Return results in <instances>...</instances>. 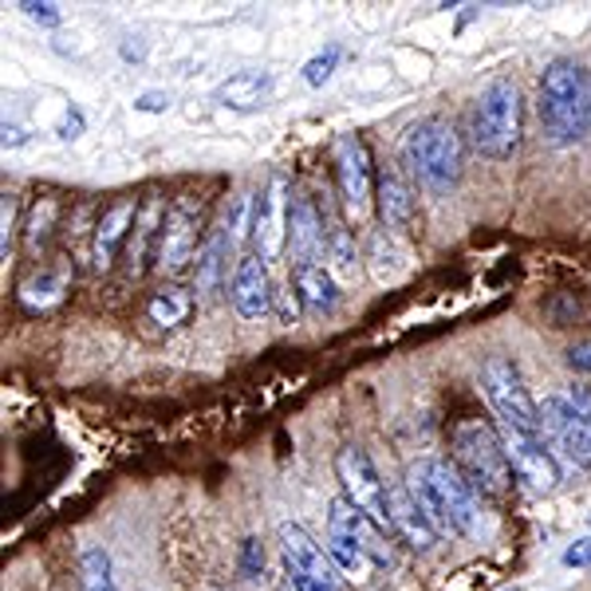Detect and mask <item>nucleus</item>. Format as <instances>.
<instances>
[{
  "label": "nucleus",
  "mask_w": 591,
  "mask_h": 591,
  "mask_svg": "<svg viewBox=\"0 0 591 591\" xmlns=\"http://www.w3.org/2000/svg\"><path fill=\"white\" fill-rule=\"evenodd\" d=\"M406 489L438 536H465V541H482L489 536V521L482 509V493L465 482V473L445 457H418L406 470Z\"/></svg>",
  "instance_id": "nucleus-1"
},
{
  "label": "nucleus",
  "mask_w": 591,
  "mask_h": 591,
  "mask_svg": "<svg viewBox=\"0 0 591 591\" xmlns=\"http://www.w3.org/2000/svg\"><path fill=\"white\" fill-rule=\"evenodd\" d=\"M541 123L556 147L591 135V71L576 59H552L541 76Z\"/></svg>",
  "instance_id": "nucleus-2"
},
{
  "label": "nucleus",
  "mask_w": 591,
  "mask_h": 591,
  "mask_svg": "<svg viewBox=\"0 0 591 591\" xmlns=\"http://www.w3.org/2000/svg\"><path fill=\"white\" fill-rule=\"evenodd\" d=\"M473 150L489 162H509L524 138V99L509 76L489 79L473 103Z\"/></svg>",
  "instance_id": "nucleus-3"
},
{
  "label": "nucleus",
  "mask_w": 591,
  "mask_h": 591,
  "mask_svg": "<svg viewBox=\"0 0 591 591\" xmlns=\"http://www.w3.org/2000/svg\"><path fill=\"white\" fill-rule=\"evenodd\" d=\"M403 158L406 166H410V174L418 177V186H426L430 194H450L462 182V166H465L462 135L453 130V123H445L438 115L422 118V123H414L406 130Z\"/></svg>",
  "instance_id": "nucleus-4"
},
{
  "label": "nucleus",
  "mask_w": 591,
  "mask_h": 591,
  "mask_svg": "<svg viewBox=\"0 0 591 591\" xmlns=\"http://www.w3.org/2000/svg\"><path fill=\"white\" fill-rule=\"evenodd\" d=\"M453 465L465 473V482L482 493V497L509 493L512 482L509 453H505L497 426L482 422V418H470V422H462L453 430Z\"/></svg>",
  "instance_id": "nucleus-5"
},
{
  "label": "nucleus",
  "mask_w": 591,
  "mask_h": 591,
  "mask_svg": "<svg viewBox=\"0 0 591 591\" xmlns=\"http://www.w3.org/2000/svg\"><path fill=\"white\" fill-rule=\"evenodd\" d=\"M482 386L489 406L497 410V422L521 426V430H541V403L532 398L521 367L509 355H489L482 363Z\"/></svg>",
  "instance_id": "nucleus-6"
},
{
  "label": "nucleus",
  "mask_w": 591,
  "mask_h": 591,
  "mask_svg": "<svg viewBox=\"0 0 591 591\" xmlns=\"http://www.w3.org/2000/svg\"><path fill=\"white\" fill-rule=\"evenodd\" d=\"M332 162H335V189L344 201L347 217L367 221L374 209V194H379V177H374L371 150L359 135H339L332 142Z\"/></svg>",
  "instance_id": "nucleus-7"
},
{
  "label": "nucleus",
  "mask_w": 591,
  "mask_h": 591,
  "mask_svg": "<svg viewBox=\"0 0 591 591\" xmlns=\"http://www.w3.org/2000/svg\"><path fill=\"white\" fill-rule=\"evenodd\" d=\"M541 433L552 453L564 457L571 470H591V426L576 414L568 391H552L541 398Z\"/></svg>",
  "instance_id": "nucleus-8"
},
{
  "label": "nucleus",
  "mask_w": 591,
  "mask_h": 591,
  "mask_svg": "<svg viewBox=\"0 0 591 591\" xmlns=\"http://www.w3.org/2000/svg\"><path fill=\"white\" fill-rule=\"evenodd\" d=\"M335 477H339V489H344V497L355 509H363L371 521H379L391 532V489L383 485V477H379L374 462L367 457V450L344 445V450L335 453Z\"/></svg>",
  "instance_id": "nucleus-9"
},
{
  "label": "nucleus",
  "mask_w": 591,
  "mask_h": 591,
  "mask_svg": "<svg viewBox=\"0 0 591 591\" xmlns=\"http://www.w3.org/2000/svg\"><path fill=\"white\" fill-rule=\"evenodd\" d=\"M194 256H201V201L177 197L162 221V233H158L154 260L166 276H177L194 265Z\"/></svg>",
  "instance_id": "nucleus-10"
},
{
  "label": "nucleus",
  "mask_w": 591,
  "mask_h": 591,
  "mask_svg": "<svg viewBox=\"0 0 591 591\" xmlns=\"http://www.w3.org/2000/svg\"><path fill=\"white\" fill-rule=\"evenodd\" d=\"M288 221H292V189H288V177L276 170V174H268V186L260 189L253 206V245L265 265L285 256Z\"/></svg>",
  "instance_id": "nucleus-11"
},
{
  "label": "nucleus",
  "mask_w": 591,
  "mask_h": 591,
  "mask_svg": "<svg viewBox=\"0 0 591 591\" xmlns=\"http://www.w3.org/2000/svg\"><path fill=\"white\" fill-rule=\"evenodd\" d=\"M497 433H501L509 465L521 482H529L536 493H552L560 485V462H556L552 445L541 438V430H521V426L497 422Z\"/></svg>",
  "instance_id": "nucleus-12"
},
{
  "label": "nucleus",
  "mask_w": 591,
  "mask_h": 591,
  "mask_svg": "<svg viewBox=\"0 0 591 591\" xmlns=\"http://www.w3.org/2000/svg\"><path fill=\"white\" fill-rule=\"evenodd\" d=\"M327 532H339V536H347L351 544H359L379 568H391V564L398 560V552H394L398 541H394L379 521H371L363 509H355L347 497H335L332 509H327Z\"/></svg>",
  "instance_id": "nucleus-13"
},
{
  "label": "nucleus",
  "mask_w": 591,
  "mask_h": 591,
  "mask_svg": "<svg viewBox=\"0 0 591 591\" xmlns=\"http://www.w3.org/2000/svg\"><path fill=\"white\" fill-rule=\"evenodd\" d=\"M138 209L142 206H138L135 197H118V201H111V206L99 213L95 233H91V265H95L99 273H107L118 260V253H123V245L130 241V229H135L138 221Z\"/></svg>",
  "instance_id": "nucleus-14"
},
{
  "label": "nucleus",
  "mask_w": 591,
  "mask_h": 591,
  "mask_svg": "<svg viewBox=\"0 0 591 591\" xmlns=\"http://www.w3.org/2000/svg\"><path fill=\"white\" fill-rule=\"evenodd\" d=\"M280 552H285V568L339 591V576H344V571L335 568V560L327 556L324 544H315L312 536H308V529H300V524H280Z\"/></svg>",
  "instance_id": "nucleus-15"
},
{
  "label": "nucleus",
  "mask_w": 591,
  "mask_h": 591,
  "mask_svg": "<svg viewBox=\"0 0 591 591\" xmlns=\"http://www.w3.org/2000/svg\"><path fill=\"white\" fill-rule=\"evenodd\" d=\"M229 300H233L241 320H260V315L273 312L276 292H273V280H268V265L260 256H241V260H236Z\"/></svg>",
  "instance_id": "nucleus-16"
},
{
  "label": "nucleus",
  "mask_w": 591,
  "mask_h": 591,
  "mask_svg": "<svg viewBox=\"0 0 591 591\" xmlns=\"http://www.w3.org/2000/svg\"><path fill=\"white\" fill-rule=\"evenodd\" d=\"M363 265L367 273L379 280V285H398L410 276V248L403 245V236L391 233V229H371L367 233V245H363Z\"/></svg>",
  "instance_id": "nucleus-17"
},
{
  "label": "nucleus",
  "mask_w": 591,
  "mask_h": 591,
  "mask_svg": "<svg viewBox=\"0 0 591 591\" xmlns=\"http://www.w3.org/2000/svg\"><path fill=\"white\" fill-rule=\"evenodd\" d=\"M288 245H292L296 265H320L327 256V221H324V213L315 209V201H308V197L292 201Z\"/></svg>",
  "instance_id": "nucleus-18"
},
{
  "label": "nucleus",
  "mask_w": 591,
  "mask_h": 591,
  "mask_svg": "<svg viewBox=\"0 0 591 591\" xmlns=\"http://www.w3.org/2000/svg\"><path fill=\"white\" fill-rule=\"evenodd\" d=\"M391 536L398 544H406V548H418V552H430L433 544H438V529L430 524L422 505L410 497L406 482L391 489Z\"/></svg>",
  "instance_id": "nucleus-19"
},
{
  "label": "nucleus",
  "mask_w": 591,
  "mask_h": 591,
  "mask_svg": "<svg viewBox=\"0 0 591 591\" xmlns=\"http://www.w3.org/2000/svg\"><path fill=\"white\" fill-rule=\"evenodd\" d=\"M374 209H379V221L391 233L406 236L414 233V221H418V209H414V194L403 182V174L394 170H383L379 174V194H374Z\"/></svg>",
  "instance_id": "nucleus-20"
},
{
  "label": "nucleus",
  "mask_w": 591,
  "mask_h": 591,
  "mask_svg": "<svg viewBox=\"0 0 591 591\" xmlns=\"http://www.w3.org/2000/svg\"><path fill=\"white\" fill-rule=\"evenodd\" d=\"M166 201L162 197H147L142 201V209H138V221L135 229H130V241H127V260H130V273H142L147 268V260L158 253V233H162V221H166Z\"/></svg>",
  "instance_id": "nucleus-21"
},
{
  "label": "nucleus",
  "mask_w": 591,
  "mask_h": 591,
  "mask_svg": "<svg viewBox=\"0 0 591 591\" xmlns=\"http://www.w3.org/2000/svg\"><path fill=\"white\" fill-rule=\"evenodd\" d=\"M292 288L308 312H332L339 304V280L327 265H296Z\"/></svg>",
  "instance_id": "nucleus-22"
},
{
  "label": "nucleus",
  "mask_w": 591,
  "mask_h": 591,
  "mask_svg": "<svg viewBox=\"0 0 591 591\" xmlns=\"http://www.w3.org/2000/svg\"><path fill=\"white\" fill-rule=\"evenodd\" d=\"M229 248H233V236H229L225 225H213L201 245V256H197V288L206 296L221 292V280H225L229 268Z\"/></svg>",
  "instance_id": "nucleus-23"
},
{
  "label": "nucleus",
  "mask_w": 591,
  "mask_h": 591,
  "mask_svg": "<svg viewBox=\"0 0 591 591\" xmlns=\"http://www.w3.org/2000/svg\"><path fill=\"white\" fill-rule=\"evenodd\" d=\"M268 71H233V76L213 91V99L229 111H256L268 95Z\"/></svg>",
  "instance_id": "nucleus-24"
},
{
  "label": "nucleus",
  "mask_w": 591,
  "mask_h": 591,
  "mask_svg": "<svg viewBox=\"0 0 591 591\" xmlns=\"http://www.w3.org/2000/svg\"><path fill=\"white\" fill-rule=\"evenodd\" d=\"M150 324H158L162 332H174L194 315V292L186 285H162L147 304Z\"/></svg>",
  "instance_id": "nucleus-25"
},
{
  "label": "nucleus",
  "mask_w": 591,
  "mask_h": 591,
  "mask_svg": "<svg viewBox=\"0 0 591 591\" xmlns=\"http://www.w3.org/2000/svg\"><path fill=\"white\" fill-rule=\"evenodd\" d=\"M68 280H71V268L68 265H44L39 273H32L24 285H20V300L32 308V312H44V308L59 304L63 292H68Z\"/></svg>",
  "instance_id": "nucleus-26"
},
{
  "label": "nucleus",
  "mask_w": 591,
  "mask_h": 591,
  "mask_svg": "<svg viewBox=\"0 0 591 591\" xmlns=\"http://www.w3.org/2000/svg\"><path fill=\"white\" fill-rule=\"evenodd\" d=\"M327 268H332L335 280H355L359 265H363V253L355 248V236L347 233L344 221H327Z\"/></svg>",
  "instance_id": "nucleus-27"
},
{
  "label": "nucleus",
  "mask_w": 591,
  "mask_h": 591,
  "mask_svg": "<svg viewBox=\"0 0 591 591\" xmlns=\"http://www.w3.org/2000/svg\"><path fill=\"white\" fill-rule=\"evenodd\" d=\"M327 556H332L335 568L344 571V576H351V580H359V583L379 568V564H374L359 544H351L347 536H339V532H327Z\"/></svg>",
  "instance_id": "nucleus-28"
},
{
  "label": "nucleus",
  "mask_w": 591,
  "mask_h": 591,
  "mask_svg": "<svg viewBox=\"0 0 591 591\" xmlns=\"http://www.w3.org/2000/svg\"><path fill=\"white\" fill-rule=\"evenodd\" d=\"M56 217H59V201H56V197H39L36 206L28 209V221H24V248H28L32 256L48 245Z\"/></svg>",
  "instance_id": "nucleus-29"
},
{
  "label": "nucleus",
  "mask_w": 591,
  "mask_h": 591,
  "mask_svg": "<svg viewBox=\"0 0 591 591\" xmlns=\"http://www.w3.org/2000/svg\"><path fill=\"white\" fill-rule=\"evenodd\" d=\"M79 591H118L115 571H111V556L103 548H88L79 556Z\"/></svg>",
  "instance_id": "nucleus-30"
},
{
  "label": "nucleus",
  "mask_w": 591,
  "mask_h": 591,
  "mask_svg": "<svg viewBox=\"0 0 591 591\" xmlns=\"http://www.w3.org/2000/svg\"><path fill=\"white\" fill-rule=\"evenodd\" d=\"M339 59H344V51H339V48L320 51V56H312L304 63V79L312 83V88H320V83H327V79H332V71L339 68Z\"/></svg>",
  "instance_id": "nucleus-31"
},
{
  "label": "nucleus",
  "mask_w": 591,
  "mask_h": 591,
  "mask_svg": "<svg viewBox=\"0 0 591 591\" xmlns=\"http://www.w3.org/2000/svg\"><path fill=\"white\" fill-rule=\"evenodd\" d=\"M241 571H245L248 580H260V571H265V548H260V541L241 544Z\"/></svg>",
  "instance_id": "nucleus-32"
},
{
  "label": "nucleus",
  "mask_w": 591,
  "mask_h": 591,
  "mask_svg": "<svg viewBox=\"0 0 591 591\" xmlns=\"http://www.w3.org/2000/svg\"><path fill=\"white\" fill-rule=\"evenodd\" d=\"M20 9H24V16H28V20H36V24H48V28H56V24H59L56 4H36V0H24Z\"/></svg>",
  "instance_id": "nucleus-33"
},
{
  "label": "nucleus",
  "mask_w": 591,
  "mask_h": 591,
  "mask_svg": "<svg viewBox=\"0 0 591 591\" xmlns=\"http://www.w3.org/2000/svg\"><path fill=\"white\" fill-rule=\"evenodd\" d=\"M568 367L571 371L591 374V339H580V344L568 347Z\"/></svg>",
  "instance_id": "nucleus-34"
},
{
  "label": "nucleus",
  "mask_w": 591,
  "mask_h": 591,
  "mask_svg": "<svg viewBox=\"0 0 591 591\" xmlns=\"http://www.w3.org/2000/svg\"><path fill=\"white\" fill-rule=\"evenodd\" d=\"M564 564H568V568H591V536L571 544V548L564 552Z\"/></svg>",
  "instance_id": "nucleus-35"
},
{
  "label": "nucleus",
  "mask_w": 591,
  "mask_h": 591,
  "mask_svg": "<svg viewBox=\"0 0 591 591\" xmlns=\"http://www.w3.org/2000/svg\"><path fill=\"white\" fill-rule=\"evenodd\" d=\"M276 300H280V320H285V324H296V315H300V296H296V288L288 285L285 292H276Z\"/></svg>",
  "instance_id": "nucleus-36"
},
{
  "label": "nucleus",
  "mask_w": 591,
  "mask_h": 591,
  "mask_svg": "<svg viewBox=\"0 0 591 591\" xmlns=\"http://www.w3.org/2000/svg\"><path fill=\"white\" fill-rule=\"evenodd\" d=\"M568 398H571V406H576V414H580L583 422L591 426V391H588V386H571Z\"/></svg>",
  "instance_id": "nucleus-37"
},
{
  "label": "nucleus",
  "mask_w": 591,
  "mask_h": 591,
  "mask_svg": "<svg viewBox=\"0 0 591 591\" xmlns=\"http://www.w3.org/2000/svg\"><path fill=\"white\" fill-rule=\"evenodd\" d=\"M79 130H83V115H79V111H68V118L59 123L56 135L63 138V142H68V138H79Z\"/></svg>",
  "instance_id": "nucleus-38"
},
{
  "label": "nucleus",
  "mask_w": 591,
  "mask_h": 591,
  "mask_svg": "<svg viewBox=\"0 0 591 591\" xmlns=\"http://www.w3.org/2000/svg\"><path fill=\"white\" fill-rule=\"evenodd\" d=\"M135 107L138 111H154V115H158V111L170 107V95H158V91H150V95H138L135 99Z\"/></svg>",
  "instance_id": "nucleus-39"
},
{
  "label": "nucleus",
  "mask_w": 591,
  "mask_h": 591,
  "mask_svg": "<svg viewBox=\"0 0 591 591\" xmlns=\"http://www.w3.org/2000/svg\"><path fill=\"white\" fill-rule=\"evenodd\" d=\"M24 138H28V135H24V130H20V127H9V123H4V147H20Z\"/></svg>",
  "instance_id": "nucleus-40"
},
{
  "label": "nucleus",
  "mask_w": 591,
  "mask_h": 591,
  "mask_svg": "<svg viewBox=\"0 0 591 591\" xmlns=\"http://www.w3.org/2000/svg\"><path fill=\"white\" fill-rule=\"evenodd\" d=\"M588 524H591V512H588Z\"/></svg>",
  "instance_id": "nucleus-41"
}]
</instances>
